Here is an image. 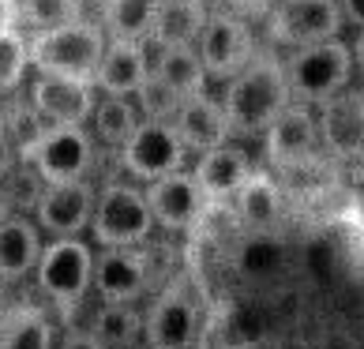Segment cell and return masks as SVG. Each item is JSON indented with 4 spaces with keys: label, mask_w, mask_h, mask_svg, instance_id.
<instances>
[{
    "label": "cell",
    "mask_w": 364,
    "mask_h": 349,
    "mask_svg": "<svg viewBox=\"0 0 364 349\" xmlns=\"http://www.w3.org/2000/svg\"><path fill=\"white\" fill-rule=\"evenodd\" d=\"M293 102L286 64L271 53H255L237 75L225 79L222 105L233 136H263L271 120Z\"/></svg>",
    "instance_id": "6da1fadb"
},
{
    "label": "cell",
    "mask_w": 364,
    "mask_h": 349,
    "mask_svg": "<svg viewBox=\"0 0 364 349\" xmlns=\"http://www.w3.org/2000/svg\"><path fill=\"white\" fill-rule=\"evenodd\" d=\"M26 38H31L34 75H68V79H90V83L105 57V45H109V34H105L102 23L79 16L68 23L46 26V31H34Z\"/></svg>",
    "instance_id": "7a4b0ae2"
},
{
    "label": "cell",
    "mask_w": 364,
    "mask_h": 349,
    "mask_svg": "<svg viewBox=\"0 0 364 349\" xmlns=\"http://www.w3.org/2000/svg\"><path fill=\"white\" fill-rule=\"evenodd\" d=\"M94 131L87 124H46L38 136L19 146V162L38 173L46 184H72V181H90L94 169Z\"/></svg>",
    "instance_id": "3957f363"
},
{
    "label": "cell",
    "mask_w": 364,
    "mask_h": 349,
    "mask_svg": "<svg viewBox=\"0 0 364 349\" xmlns=\"http://www.w3.org/2000/svg\"><path fill=\"white\" fill-rule=\"evenodd\" d=\"M282 64H286L293 102H304V105H319V102L334 98L338 90L349 87V79L357 72L353 45H346L342 38L289 49V57Z\"/></svg>",
    "instance_id": "277c9868"
},
{
    "label": "cell",
    "mask_w": 364,
    "mask_h": 349,
    "mask_svg": "<svg viewBox=\"0 0 364 349\" xmlns=\"http://www.w3.org/2000/svg\"><path fill=\"white\" fill-rule=\"evenodd\" d=\"M154 210L146 203V188L109 181L98 188L94 199V218L90 233L98 248H128V245H146V237L154 233Z\"/></svg>",
    "instance_id": "5b68a950"
},
{
    "label": "cell",
    "mask_w": 364,
    "mask_h": 349,
    "mask_svg": "<svg viewBox=\"0 0 364 349\" xmlns=\"http://www.w3.org/2000/svg\"><path fill=\"white\" fill-rule=\"evenodd\" d=\"M38 293L57 304V312H75L94 289V252L83 237H53L38 259Z\"/></svg>",
    "instance_id": "8992f818"
},
{
    "label": "cell",
    "mask_w": 364,
    "mask_h": 349,
    "mask_svg": "<svg viewBox=\"0 0 364 349\" xmlns=\"http://www.w3.org/2000/svg\"><path fill=\"white\" fill-rule=\"evenodd\" d=\"M199 338H203V308L192 286L184 278L166 281L154 304L143 312V342L158 349H192Z\"/></svg>",
    "instance_id": "52a82bcc"
},
{
    "label": "cell",
    "mask_w": 364,
    "mask_h": 349,
    "mask_svg": "<svg viewBox=\"0 0 364 349\" xmlns=\"http://www.w3.org/2000/svg\"><path fill=\"white\" fill-rule=\"evenodd\" d=\"M342 4L338 0H278L267 16V38L282 49H301L316 42L342 38Z\"/></svg>",
    "instance_id": "ba28073f"
},
{
    "label": "cell",
    "mask_w": 364,
    "mask_h": 349,
    "mask_svg": "<svg viewBox=\"0 0 364 349\" xmlns=\"http://www.w3.org/2000/svg\"><path fill=\"white\" fill-rule=\"evenodd\" d=\"M184 154H188V146L173 120H143L136 128V136L117 151V162L132 181L151 184L158 177H169V173L184 169Z\"/></svg>",
    "instance_id": "9c48e42d"
},
{
    "label": "cell",
    "mask_w": 364,
    "mask_h": 349,
    "mask_svg": "<svg viewBox=\"0 0 364 349\" xmlns=\"http://www.w3.org/2000/svg\"><path fill=\"white\" fill-rule=\"evenodd\" d=\"M263 146H267V162L278 166V169H296V166L312 162L323 151L316 105L289 102L286 109L271 120V128L263 131Z\"/></svg>",
    "instance_id": "30bf717a"
},
{
    "label": "cell",
    "mask_w": 364,
    "mask_h": 349,
    "mask_svg": "<svg viewBox=\"0 0 364 349\" xmlns=\"http://www.w3.org/2000/svg\"><path fill=\"white\" fill-rule=\"evenodd\" d=\"M151 289V256L143 245L102 248L94 256V293L109 304H136Z\"/></svg>",
    "instance_id": "8fae6325"
},
{
    "label": "cell",
    "mask_w": 364,
    "mask_h": 349,
    "mask_svg": "<svg viewBox=\"0 0 364 349\" xmlns=\"http://www.w3.org/2000/svg\"><path fill=\"white\" fill-rule=\"evenodd\" d=\"M319 139L323 151L338 162H357L364 158V90L346 87L334 98L316 105Z\"/></svg>",
    "instance_id": "7c38bea8"
},
{
    "label": "cell",
    "mask_w": 364,
    "mask_h": 349,
    "mask_svg": "<svg viewBox=\"0 0 364 349\" xmlns=\"http://www.w3.org/2000/svg\"><path fill=\"white\" fill-rule=\"evenodd\" d=\"M94 199H98V188L90 181L46 184L34 203V222L42 225L46 237H79L90 230Z\"/></svg>",
    "instance_id": "4fadbf2b"
},
{
    "label": "cell",
    "mask_w": 364,
    "mask_h": 349,
    "mask_svg": "<svg viewBox=\"0 0 364 349\" xmlns=\"http://www.w3.org/2000/svg\"><path fill=\"white\" fill-rule=\"evenodd\" d=\"M196 49H199V57H203L210 79H222L225 83L229 75H237L255 57V38H252V26L245 19L218 11V16L207 19Z\"/></svg>",
    "instance_id": "5bb4252c"
},
{
    "label": "cell",
    "mask_w": 364,
    "mask_h": 349,
    "mask_svg": "<svg viewBox=\"0 0 364 349\" xmlns=\"http://www.w3.org/2000/svg\"><path fill=\"white\" fill-rule=\"evenodd\" d=\"M34 109L46 124H90L94 105H98V87L90 79H68V75H34L31 94Z\"/></svg>",
    "instance_id": "9a60e30c"
},
{
    "label": "cell",
    "mask_w": 364,
    "mask_h": 349,
    "mask_svg": "<svg viewBox=\"0 0 364 349\" xmlns=\"http://www.w3.org/2000/svg\"><path fill=\"white\" fill-rule=\"evenodd\" d=\"M146 188V203L154 210V222L161 230H188V225H196V218L203 214V207L210 199L203 195V188L192 173H169V177H158Z\"/></svg>",
    "instance_id": "2e32d148"
},
{
    "label": "cell",
    "mask_w": 364,
    "mask_h": 349,
    "mask_svg": "<svg viewBox=\"0 0 364 349\" xmlns=\"http://www.w3.org/2000/svg\"><path fill=\"white\" fill-rule=\"evenodd\" d=\"M151 75V53L146 42H124V38H109L105 57L94 72V87L98 94H120V98H136V90Z\"/></svg>",
    "instance_id": "e0dca14e"
},
{
    "label": "cell",
    "mask_w": 364,
    "mask_h": 349,
    "mask_svg": "<svg viewBox=\"0 0 364 349\" xmlns=\"http://www.w3.org/2000/svg\"><path fill=\"white\" fill-rule=\"evenodd\" d=\"M184 146L192 154H207L214 146L229 143L233 128H229V117H225V105L222 98H210V94H196V98H184L181 113L173 117Z\"/></svg>",
    "instance_id": "ac0fdd59"
},
{
    "label": "cell",
    "mask_w": 364,
    "mask_h": 349,
    "mask_svg": "<svg viewBox=\"0 0 364 349\" xmlns=\"http://www.w3.org/2000/svg\"><path fill=\"white\" fill-rule=\"evenodd\" d=\"M252 162L245 151H237V146H214V151L199 154L196 158V169L192 177L199 181V188H203V195L214 199V203H233V195L245 188V181L252 177Z\"/></svg>",
    "instance_id": "d6986e66"
},
{
    "label": "cell",
    "mask_w": 364,
    "mask_h": 349,
    "mask_svg": "<svg viewBox=\"0 0 364 349\" xmlns=\"http://www.w3.org/2000/svg\"><path fill=\"white\" fill-rule=\"evenodd\" d=\"M42 225L23 214H8L0 222V281H19L38 271L42 259Z\"/></svg>",
    "instance_id": "ffe728a7"
},
{
    "label": "cell",
    "mask_w": 364,
    "mask_h": 349,
    "mask_svg": "<svg viewBox=\"0 0 364 349\" xmlns=\"http://www.w3.org/2000/svg\"><path fill=\"white\" fill-rule=\"evenodd\" d=\"M210 11L203 0H161L154 31L146 38V45L154 49H173V45H196Z\"/></svg>",
    "instance_id": "44dd1931"
},
{
    "label": "cell",
    "mask_w": 364,
    "mask_h": 349,
    "mask_svg": "<svg viewBox=\"0 0 364 349\" xmlns=\"http://www.w3.org/2000/svg\"><path fill=\"white\" fill-rule=\"evenodd\" d=\"M0 349H57V331L38 304H16L0 312Z\"/></svg>",
    "instance_id": "7402d4cb"
},
{
    "label": "cell",
    "mask_w": 364,
    "mask_h": 349,
    "mask_svg": "<svg viewBox=\"0 0 364 349\" xmlns=\"http://www.w3.org/2000/svg\"><path fill=\"white\" fill-rule=\"evenodd\" d=\"M151 72H158L173 90H181L184 98H196V94H207L210 72L203 57H199L196 45H173V49H158L151 57Z\"/></svg>",
    "instance_id": "603a6c76"
},
{
    "label": "cell",
    "mask_w": 364,
    "mask_h": 349,
    "mask_svg": "<svg viewBox=\"0 0 364 349\" xmlns=\"http://www.w3.org/2000/svg\"><path fill=\"white\" fill-rule=\"evenodd\" d=\"M233 210L248 230H271L282 214V188L274 184L271 173L255 169L245 181V188L233 195Z\"/></svg>",
    "instance_id": "cb8c5ba5"
},
{
    "label": "cell",
    "mask_w": 364,
    "mask_h": 349,
    "mask_svg": "<svg viewBox=\"0 0 364 349\" xmlns=\"http://www.w3.org/2000/svg\"><path fill=\"white\" fill-rule=\"evenodd\" d=\"M94 139L102 146H113L120 151L132 136H136V128L143 124V113L136 98H120V94H98V105H94Z\"/></svg>",
    "instance_id": "d4e9b609"
},
{
    "label": "cell",
    "mask_w": 364,
    "mask_h": 349,
    "mask_svg": "<svg viewBox=\"0 0 364 349\" xmlns=\"http://www.w3.org/2000/svg\"><path fill=\"white\" fill-rule=\"evenodd\" d=\"M161 0H105L102 8V26L109 38H124V42H146L154 31Z\"/></svg>",
    "instance_id": "484cf974"
},
{
    "label": "cell",
    "mask_w": 364,
    "mask_h": 349,
    "mask_svg": "<svg viewBox=\"0 0 364 349\" xmlns=\"http://www.w3.org/2000/svg\"><path fill=\"white\" fill-rule=\"evenodd\" d=\"M90 331L98 334L109 349L136 345V342H143V312L136 304H109V301H102V308L94 312Z\"/></svg>",
    "instance_id": "4316f807"
},
{
    "label": "cell",
    "mask_w": 364,
    "mask_h": 349,
    "mask_svg": "<svg viewBox=\"0 0 364 349\" xmlns=\"http://www.w3.org/2000/svg\"><path fill=\"white\" fill-rule=\"evenodd\" d=\"M31 72V38L19 26L0 23V98L11 94Z\"/></svg>",
    "instance_id": "83f0119b"
},
{
    "label": "cell",
    "mask_w": 364,
    "mask_h": 349,
    "mask_svg": "<svg viewBox=\"0 0 364 349\" xmlns=\"http://www.w3.org/2000/svg\"><path fill=\"white\" fill-rule=\"evenodd\" d=\"M136 105H139L143 120H173L181 113V105H184V94L173 90L158 72H151L146 83L136 90Z\"/></svg>",
    "instance_id": "f1b7e54d"
},
{
    "label": "cell",
    "mask_w": 364,
    "mask_h": 349,
    "mask_svg": "<svg viewBox=\"0 0 364 349\" xmlns=\"http://www.w3.org/2000/svg\"><path fill=\"white\" fill-rule=\"evenodd\" d=\"M19 16L31 31H46V26L75 19V0H23Z\"/></svg>",
    "instance_id": "f546056e"
},
{
    "label": "cell",
    "mask_w": 364,
    "mask_h": 349,
    "mask_svg": "<svg viewBox=\"0 0 364 349\" xmlns=\"http://www.w3.org/2000/svg\"><path fill=\"white\" fill-rule=\"evenodd\" d=\"M16 162H19V146H16V139H11V131H8V120L0 117V181L16 169Z\"/></svg>",
    "instance_id": "4dcf8cb0"
},
{
    "label": "cell",
    "mask_w": 364,
    "mask_h": 349,
    "mask_svg": "<svg viewBox=\"0 0 364 349\" xmlns=\"http://www.w3.org/2000/svg\"><path fill=\"white\" fill-rule=\"evenodd\" d=\"M57 349H109L94 331H79V327H72L68 334H60L57 338Z\"/></svg>",
    "instance_id": "1f68e13d"
},
{
    "label": "cell",
    "mask_w": 364,
    "mask_h": 349,
    "mask_svg": "<svg viewBox=\"0 0 364 349\" xmlns=\"http://www.w3.org/2000/svg\"><path fill=\"white\" fill-rule=\"evenodd\" d=\"M346 23H353L357 31H364V0H338Z\"/></svg>",
    "instance_id": "d6a6232c"
},
{
    "label": "cell",
    "mask_w": 364,
    "mask_h": 349,
    "mask_svg": "<svg viewBox=\"0 0 364 349\" xmlns=\"http://www.w3.org/2000/svg\"><path fill=\"white\" fill-rule=\"evenodd\" d=\"M353 64H357V72L364 75V31H357V38H353Z\"/></svg>",
    "instance_id": "836d02e7"
},
{
    "label": "cell",
    "mask_w": 364,
    "mask_h": 349,
    "mask_svg": "<svg viewBox=\"0 0 364 349\" xmlns=\"http://www.w3.org/2000/svg\"><path fill=\"white\" fill-rule=\"evenodd\" d=\"M124 349H158V345H151V342H136V345H124Z\"/></svg>",
    "instance_id": "e575fe53"
},
{
    "label": "cell",
    "mask_w": 364,
    "mask_h": 349,
    "mask_svg": "<svg viewBox=\"0 0 364 349\" xmlns=\"http://www.w3.org/2000/svg\"><path fill=\"white\" fill-rule=\"evenodd\" d=\"M0 4H4V0H0Z\"/></svg>",
    "instance_id": "d590c367"
}]
</instances>
